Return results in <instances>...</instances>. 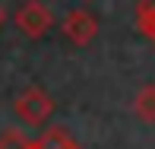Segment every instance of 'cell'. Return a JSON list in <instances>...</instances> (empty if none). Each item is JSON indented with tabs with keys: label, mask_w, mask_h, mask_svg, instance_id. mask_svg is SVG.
<instances>
[{
	"label": "cell",
	"mask_w": 155,
	"mask_h": 149,
	"mask_svg": "<svg viewBox=\"0 0 155 149\" xmlns=\"http://www.w3.org/2000/svg\"><path fill=\"white\" fill-rule=\"evenodd\" d=\"M13 25L19 29V35H25V38H41V35H48V29L54 25V13L48 10L41 0H25V3H19V10L13 13Z\"/></svg>",
	"instance_id": "6da1fadb"
},
{
	"label": "cell",
	"mask_w": 155,
	"mask_h": 149,
	"mask_svg": "<svg viewBox=\"0 0 155 149\" xmlns=\"http://www.w3.org/2000/svg\"><path fill=\"white\" fill-rule=\"evenodd\" d=\"M13 111H16V114L25 120V124L38 127V124H45V120L54 114V98L48 95L45 89L29 86L25 92H19V95H16V102H13Z\"/></svg>",
	"instance_id": "7a4b0ae2"
},
{
	"label": "cell",
	"mask_w": 155,
	"mask_h": 149,
	"mask_svg": "<svg viewBox=\"0 0 155 149\" xmlns=\"http://www.w3.org/2000/svg\"><path fill=\"white\" fill-rule=\"evenodd\" d=\"M60 29H63V38H67L70 45L86 48V45H92V38L98 35V19L89 10H70L67 16H63Z\"/></svg>",
	"instance_id": "3957f363"
},
{
	"label": "cell",
	"mask_w": 155,
	"mask_h": 149,
	"mask_svg": "<svg viewBox=\"0 0 155 149\" xmlns=\"http://www.w3.org/2000/svg\"><path fill=\"white\" fill-rule=\"evenodd\" d=\"M35 146H38V149H82L63 127H48V130L35 140Z\"/></svg>",
	"instance_id": "277c9868"
},
{
	"label": "cell",
	"mask_w": 155,
	"mask_h": 149,
	"mask_svg": "<svg viewBox=\"0 0 155 149\" xmlns=\"http://www.w3.org/2000/svg\"><path fill=\"white\" fill-rule=\"evenodd\" d=\"M133 111H136V117L143 120V124H155V83H146V86L136 92Z\"/></svg>",
	"instance_id": "5b68a950"
},
{
	"label": "cell",
	"mask_w": 155,
	"mask_h": 149,
	"mask_svg": "<svg viewBox=\"0 0 155 149\" xmlns=\"http://www.w3.org/2000/svg\"><path fill=\"white\" fill-rule=\"evenodd\" d=\"M136 25L155 45V0H139L136 3Z\"/></svg>",
	"instance_id": "8992f818"
},
{
	"label": "cell",
	"mask_w": 155,
	"mask_h": 149,
	"mask_svg": "<svg viewBox=\"0 0 155 149\" xmlns=\"http://www.w3.org/2000/svg\"><path fill=\"white\" fill-rule=\"evenodd\" d=\"M25 143H29V140H25L19 130H6V133H0V149H25Z\"/></svg>",
	"instance_id": "52a82bcc"
},
{
	"label": "cell",
	"mask_w": 155,
	"mask_h": 149,
	"mask_svg": "<svg viewBox=\"0 0 155 149\" xmlns=\"http://www.w3.org/2000/svg\"><path fill=\"white\" fill-rule=\"evenodd\" d=\"M6 25V10H3V3H0V29Z\"/></svg>",
	"instance_id": "ba28073f"
},
{
	"label": "cell",
	"mask_w": 155,
	"mask_h": 149,
	"mask_svg": "<svg viewBox=\"0 0 155 149\" xmlns=\"http://www.w3.org/2000/svg\"><path fill=\"white\" fill-rule=\"evenodd\" d=\"M25 149H38V146H35V140H29V143H25Z\"/></svg>",
	"instance_id": "9c48e42d"
}]
</instances>
